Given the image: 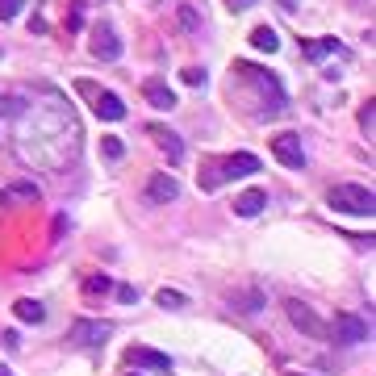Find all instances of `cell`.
Instances as JSON below:
<instances>
[{"instance_id":"4dcf8cb0","label":"cell","mask_w":376,"mask_h":376,"mask_svg":"<svg viewBox=\"0 0 376 376\" xmlns=\"http://www.w3.org/2000/svg\"><path fill=\"white\" fill-rule=\"evenodd\" d=\"M130 376H134V372H130Z\"/></svg>"},{"instance_id":"603a6c76","label":"cell","mask_w":376,"mask_h":376,"mask_svg":"<svg viewBox=\"0 0 376 376\" xmlns=\"http://www.w3.org/2000/svg\"><path fill=\"white\" fill-rule=\"evenodd\" d=\"M17 13H21V0H0V21H8Z\"/></svg>"},{"instance_id":"ba28073f","label":"cell","mask_w":376,"mask_h":376,"mask_svg":"<svg viewBox=\"0 0 376 376\" xmlns=\"http://www.w3.org/2000/svg\"><path fill=\"white\" fill-rule=\"evenodd\" d=\"M105 339H109V327L105 322H76L71 327V343L76 347H100Z\"/></svg>"},{"instance_id":"4316f807","label":"cell","mask_w":376,"mask_h":376,"mask_svg":"<svg viewBox=\"0 0 376 376\" xmlns=\"http://www.w3.org/2000/svg\"><path fill=\"white\" fill-rule=\"evenodd\" d=\"M226 4H230V8H235V13H242V8H251V4H255V0H226Z\"/></svg>"},{"instance_id":"7402d4cb","label":"cell","mask_w":376,"mask_h":376,"mask_svg":"<svg viewBox=\"0 0 376 376\" xmlns=\"http://www.w3.org/2000/svg\"><path fill=\"white\" fill-rule=\"evenodd\" d=\"M109 288H113V281H109V276H93V281L84 284V293H109Z\"/></svg>"},{"instance_id":"52a82bcc","label":"cell","mask_w":376,"mask_h":376,"mask_svg":"<svg viewBox=\"0 0 376 376\" xmlns=\"http://www.w3.org/2000/svg\"><path fill=\"white\" fill-rule=\"evenodd\" d=\"M93 113L100 117V122H122L126 117V100L117 93H96L93 96Z\"/></svg>"},{"instance_id":"2e32d148","label":"cell","mask_w":376,"mask_h":376,"mask_svg":"<svg viewBox=\"0 0 376 376\" xmlns=\"http://www.w3.org/2000/svg\"><path fill=\"white\" fill-rule=\"evenodd\" d=\"M230 305H235V310H242V314H255V310L264 305V297H259L255 288H247V293H235V297H230Z\"/></svg>"},{"instance_id":"7a4b0ae2","label":"cell","mask_w":376,"mask_h":376,"mask_svg":"<svg viewBox=\"0 0 376 376\" xmlns=\"http://www.w3.org/2000/svg\"><path fill=\"white\" fill-rule=\"evenodd\" d=\"M284 314H288V322L301 330V334H310V339H330V330H327V322L310 310V301H297V297H288L284 301Z\"/></svg>"},{"instance_id":"6da1fadb","label":"cell","mask_w":376,"mask_h":376,"mask_svg":"<svg viewBox=\"0 0 376 376\" xmlns=\"http://www.w3.org/2000/svg\"><path fill=\"white\" fill-rule=\"evenodd\" d=\"M327 201H330V209L356 213V218H372V209H376L372 188H364V184H334L327 192Z\"/></svg>"},{"instance_id":"277c9868","label":"cell","mask_w":376,"mask_h":376,"mask_svg":"<svg viewBox=\"0 0 376 376\" xmlns=\"http://www.w3.org/2000/svg\"><path fill=\"white\" fill-rule=\"evenodd\" d=\"M151 205H168V201H176L180 196V180L176 176H168V172H155L151 180H146V192H142Z\"/></svg>"},{"instance_id":"ac0fdd59","label":"cell","mask_w":376,"mask_h":376,"mask_svg":"<svg viewBox=\"0 0 376 376\" xmlns=\"http://www.w3.org/2000/svg\"><path fill=\"white\" fill-rule=\"evenodd\" d=\"M0 201H38V184H13L0 192Z\"/></svg>"},{"instance_id":"3957f363","label":"cell","mask_w":376,"mask_h":376,"mask_svg":"<svg viewBox=\"0 0 376 376\" xmlns=\"http://www.w3.org/2000/svg\"><path fill=\"white\" fill-rule=\"evenodd\" d=\"M272 155L281 159L284 168H293V172L305 168V151H301V139H297V134H276V139H272Z\"/></svg>"},{"instance_id":"8992f818","label":"cell","mask_w":376,"mask_h":376,"mask_svg":"<svg viewBox=\"0 0 376 376\" xmlns=\"http://www.w3.org/2000/svg\"><path fill=\"white\" fill-rule=\"evenodd\" d=\"M126 364L151 368V372H172V360H168L163 351H155V347H130V351H126Z\"/></svg>"},{"instance_id":"f1b7e54d","label":"cell","mask_w":376,"mask_h":376,"mask_svg":"<svg viewBox=\"0 0 376 376\" xmlns=\"http://www.w3.org/2000/svg\"><path fill=\"white\" fill-rule=\"evenodd\" d=\"M0 376H13V372H8V368H0Z\"/></svg>"},{"instance_id":"9c48e42d","label":"cell","mask_w":376,"mask_h":376,"mask_svg":"<svg viewBox=\"0 0 376 376\" xmlns=\"http://www.w3.org/2000/svg\"><path fill=\"white\" fill-rule=\"evenodd\" d=\"M218 168H222V176H226V180H235V176H251V172H259V159H255L251 151H238V155H230V159H222Z\"/></svg>"},{"instance_id":"7c38bea8","label":"cell","mask_w":376,"mask_h":376,"mask_svg":"<svg viewBox=\"0 0 376 376\" xmlns=\"http://www.w3.org/2000/svg\"><path fill=\"white\" fill-rule=\"evenodd\" d=\"M264 205H268V192H259V188H247V192H238L235 196V213L238 218H255V213H264Z\"/></svg>"},{"instance_id":"d6986e66","label":"cell","mask_w":376,"mask_h":376,"mask_svg":"<svg viewBox=\"0 0 376 376\" xmlns=\"http://www.w3.org/2000/svg\"><path fill=\"white\" fill-rule=\"evenodd\" d=\"M180 25H184L188 34H201V17L192 13V4H180Z\"/></svg>"},{"instance_id":"f546056e","label":"cell","mask_w":376,"mask_h":376,"mask_svg":"<svg viewBox=\"0 0 376 376\" xmlns=\"http://www.w3.org/2000/svg\"><path fill=\"white\" fill-rule=\"evenodd\" d=\"M284 376H305V372H284Z\"/></svg>"},{"instance_id":"30bf717a","label":"cell","mask_w":376,"mask_h":376,"mask_svg":"<svg viewBox=\"0 0 376 376\" xmlns=\"http://www.w3.org/2000/svg\"><path fill=\"white\" fill-rule=\"evenodd\" d=\"M146 134L155 139V146H163V151H168V159H172V163H180V159H184V142H180L176 130H168V126H151Z\"/></svg>"},{"instance_id":"4fadbf2b","label":"cell","mask_w":376,"mask_h":376,"mask_svg":"<svg viewBox=\"0 0 376 376\" xmlns=\"http://www.w3.org/2000/svg\"><path fill=\"white\" fill-rule=\"evenodd\" d=\"M142 96H146V105H155V109H176V93H172L163 80H146V84H142Z\"/></svg>"},{"instance_id":"d4e9b609","label":"cell","mask_w":376,"mask_h":376,"mask_svg":"<svg viewBox=\"0 0 376 376\" xmlns=\"http://www.w3.org/2000/svg\"><path fill=\"white\" fill-rule=\"evenodd\" d=\"M372 122H376V109H372V100H368V109H364V113H360V126H364V130H368V134H372Z\"/></svg>"},{"instance_id":"e0dca14e","label":"cell","mask_w":376,"mask_h":376,"mask_svg":"<svg viewBox=\"0 0 376 376\" xmlns=\"http://www.w3.org/2000/svg\"><path fill=\"white\" fill-rule=\"evenodd\" d=\"M155 301H159L163 310H184V305H188V297L180 293V288H159V293H155Z\"/></svg>"},{"instance_id":"ffe728a7","label":"cell","mask_w":376,"mask_h":376,"mask_svg":"<svg viewBox=\"0 0 376 376\" xmlns=\"http://www.w3.org/2000/svg\"><path fill=\"white\" fill-rule=\"evenodd\" d=\"M205 67H184V84H192V88H205Z\"/></svg>"},{"instance_id":"83f0119b","label":"cell","mask_w":376,"mask_h":376,"mask_svg":"<svg viewBox=\"0 0 376 376\" xmlns=\"http://www.w3.org/2000/svg\"><path fill=\"white\" fill-rule=\"evenodd\" d=\"M293 4H297V0H281V8H293Z\"/></svg>"},{"instance_id":"5b68a950","label":"cell","mask_w":376,"mask_h":376,"mask_svg":"<svg viewBox=\"0 0 376 376\" xmlns=\"http://www.w3.org/2000/svg\"><path fill=\"white\" fill-rule=\"evenodd\" d=\"M88 50H93V59L113 63V59L122 54V38H117V30H113V25H100V30H93V42H88Z\"/></svg>"},{"instance_id":"9a60e30c","label":"cell","mask_w":376,"mask_h":376,"mask_svg":"<svg viewBox=\"0 0 376 376\" xmlns=\"http://www.w3.org/2000/svg\"><path fill=\"white\" fill-rule=\"evenodd\" d=\"M251 47L272 54V50L281 47V38H276V30H272V25H259V30H251Z\"/></svg>"},{"instance_id":"484cf974","label":"cell","mask_w":376,"mask_h":376,"mask_svg":"<svg viewBox=\"0 0 376 376\" xmlns=\"http://www.w3.org/2000/svg\"><path fill=\"white\" fill-rule=\"evenodd\" d=\"M113 293H117V297H122V301H139V293H134V288H130V284H113Z\"/></svg>"},{"instance_id":"5bb4252c","label":"cell","mask_w":376,"mask_h":376,"mask_svg":"<svg viewBox=\"0 0 376 376\" xmlns=\"http://www.w3.org/2000/svg\"><path fill=\"white\" fill-rule=\"evenodd\" d=\"M13 314H17L21 322H34V327H38V322L47 318V310H42L38 301H30V297H21V301H13Z\"/></svg>"},{"instance_id":"cb8c5ba5","label":"cell","mask_w":376,"mask_h":376,"mask_svg":"<svg viewBox=\"0 0 376 376\" xmlns=\"http://www.w3.org/2000/svg\"><path fill=\"white\" fill-rule=\"evenodd\" d=\"M100 151H105L109 159H122V151H126V146H122L117 139H105V142H100Z\"/></svg>"},{"instance_id":"8fae6325","label":"cell","mask_w":376,"mask_h":376,"mask_svg":"<svg viewBox=\"0 0 376 376\" xmlns=\"http://www.w3.org/2000/svg\"><path fill=\"white\" fill-rule=\"evenodd\" d=\"M334 330H339L343 343H364V339H368V322H360L356 314H339V318H334Z\"/></svg>"},{"instance_id":"44dd1931","label":"cell","mask_w":376,"mask_h":376,"mask_svg":"<svg viewBox=\"0 0 376 376\" xmlns=\"http://www.w3.org/2000/svg\"><path fill=\"white\" fill-rule=\"evenodd\" d=\"M327 50H339V42H334V38H327V42H310V47H305V54H310V59H322Z\"/></svg>"}]
</instances>
